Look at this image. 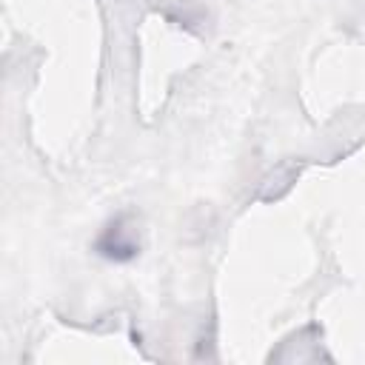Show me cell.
<instances>
[{
	"label": "cell",
	"instance_id": "6da1fadb",
	"mask_svg": "<svg viewBox=\"0 0 365 365\" xmlns=\"http://www.w3.org/2000/svg\"><path fill=\"white\" fill-rule=\"evenodd\" d=\"M97 251H100L103 257H108V259L123 262V259H131V257L137 254V242H134V240H125L120 222H114V225H108L106 234L97 240Z\"/></svg>",
	"mask_w": 365,
	"mask_h": 365
}]
</instances>
